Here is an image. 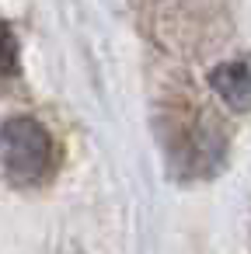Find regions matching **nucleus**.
<instances>
[{"label":"nucleus","instance_id":"obj_1","mask_svg":"<svg viewBox=\"0 0 251 254\" xmlns=\"http://www.w3.org/2000/svg\"><path fill=\"white\" fill-rule=\"evenodd\" d=\"M154 122L164 164L174 178L206 181L223 171L230 153V126L206 101L188 91H174L157 105Z\"/></svg>","mask_w":251,"mask_h":254},{"label":"nucleus","instance_id":"obj_2","mask_svg":"<svg viewBox=\"0 0 251 254\" xmlns=\"http://www.w3.org/2000/svg\"><path fill=\"white\" fill-rule=\"evenodd\" d=\"M0 150H4V178L11 188L32 191L46 188L60 167V146L46 122L35 115H11L0 129Z\"/></svg>","mask_w":251,"mask_h":254},{"label":"nucleus","instance_id":"obj_3","mask_svg":"<svg viewBox=\"0 0 251 254\" xmlns=\"http://www.w3.org/2000/svg\"><path fill=\"white\" fill-rule=\"evenodd\" d=\"M209 87L223 101V108H230L234 115H248L251 112V56L220 60L209 70Z\"/></svg>","mask_w":251,"mask_h":254},{"label":"nucleus","instance_id":"obj_4","mask_svg":"<svg viewBox=\"0 0 251 254\" xmlns=\"http://www.w3.org/2000/svg\"><path fill=\"white\" fill-rule=\"evenodd\" d=\"M0 35H4V56H0V77L4 80H14L18 70H21V46H18V35L11 25L0 28Z\"/></svg>","mask_w":251,"mask_h":254}]
</instances>
